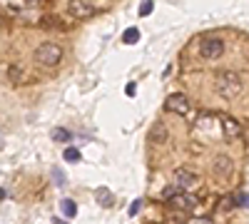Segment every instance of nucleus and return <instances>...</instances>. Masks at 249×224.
Returning a JSON list of instances; mask_svg holds the SVG:
<instances>
[{"label": "nucleus", "instance_id": "1", "mask_svg": "<svg viewBox=\"0 0 249 224\" xmlns=\"http://www.w3.org/2000/svg\"><path fill=\"white\" fill-rule=\"evenodd\" d=\"M217 92H219V97H224V100H232V97H237L239 92H242V77L237 75V72H222L219 77H217Z\"/></svg>", "mask_w": 249, "mask_h": 224}, {"label": "nucleus", "instance_id": "2", "mask_svg": "<svg viewBox=\"0 0 249 224\" xmlns=\"http://www.w3.org/2000/svg\"><path fill=\"white\" fill-rule=\"evenodd\" d=\"M62 60V48L57 43H43L35 50V63L43 68H55Z\"/></svg>", "mask_w": 249, "mask_h": 224}, {"label": "nucleus", "instance_id": "3", "mask_svg": "<svg viewBox=\"0 0 249 224\" xmlns=\"http://www.w3.org/2000/svg\"><path fill=\"white\" fill-rule=\"evenodd\" d=\"M199 52H202L204 60H217L224 52V43H222L219 37H204L202 43H199Z\"/></svg>", "mask_w": 249, "mask_h": 224}, {"label": "nucleus", "instance_id": "4", "mask_svg": "<svg viewBox=\"0 0 249 224\" xmlns=\"http://www.w3.org/2000/svg\"><path fill=\"white\" fill-rule=\"evenodd\" d=\"M164 110L175 112V115H190V100H187L184 95H179V92H175V95H170L167 100H164Z\"/></svg>", "mask_w": 249, "mask_h": 224}, {"label": "nucleus", "instance_id": "5", "mask_svg": "<svg viewBox=\"0 0 249 224\" xmlns=\"http://www.w3.org/2000/svg\"><path fill=\"white\" fill-rule=\"evenodd\" d=\"M95 5L90 3V0H70L68 3V13L72 15V17H90V15H95Z\"/></svg>", "mask_w": 249, "mask_h": 224}, {"label": "nucleus", "instance_id": "6", "mask_svg": "<svg viewBox=\"0 0 249 224\" xmlns=\"http://www.w3.org/2000/svg\"><path fill=\"white\" fill-rule=\"evenodd\" d=\"M175 185L182 190V192H190V190H195L197 187V177H195V172H190V170H175Z\"/></svg>", "mask_w": 249, "mask_h": 224}, {"label": "nucleus", "instance_id": "7", "mask_svg": "<svg viewBox=\"0 0 249 224\" xmlns=\"http://www.w3.org/2000/svg\"><path fill=\"white\" fill-rule=\"evenodd\" d=\"M230 172H232L230 157H227V155H217V157H214V174H217L219 179H224V177H230Z\"/></svg>", "mask_w": 249, "mask_h": 224}, {"label": "nucleus", "instance_id": "8", "mask_svg": "<svg viewBox=\"0 0 249 224\" xmlns=\"http://www.w3.org/2000/svg\"><path fill=\"white\" fill-rule=\"evenodd\" d=\"M172 207H177V209H195L197 207V199L190 192H182L179 197L172 199Z\"/></svg>", "mask_w": 249, "mask_h": 224}, {"label": "nucleus", "instance_id": "9", "mask_svg": "<svg viewBox=\"0 0 249 224\" xmlns=\"http://www.w3.org/2000/svg\"><path fill=\"white\" fill-rule=\"evenodd\" d=\"M222 130L227 137H239L242 135V127H239V122L232 120V117H222Z\"/></svg>", "mask_w": 249, "mask_h": 224}, {"label": "nucleus", "instance_id": "10", "mask_svg": "<svg viewBox=\"0 0 249 224\" xmlns=\"http://www.w3.org/2000/svg\"><path fill=\"white\" fill-rule=\"evenodd\" d=\"M95 199H97L100 207H112V205H115V197H112V192H110L107 187H100V190L95 192Z\"/></svg>", "mask_w": 249, "mask_h": 224}, {"label": "nucleus", "instance_id": "11", "mask_svg": "<svg viewBox=\"0 0 249 224\" xmlns=\"http://www.w3.org/2000/svg\"><path fill=\"white\" fill-rule=\"evenodd\" d=\"M150 139L155 142V145H162V142L167 139V130H164L162 122H155V125H152V130H150Z\"/></svg>", "mask_w": 249, "mask_h": 224}, {"label": "nucleus", "instance_id": "12", "mask_svg": "<svg viewBox=\"0 0 249 224\" xmlns=\"http://www.w3.org/2000/svg\"><path fill=\"white\" fill-rule=\"evenodd\" d=\"M60 212L65 214V217H75L77 214V205H75L72 199H62L60 202Z\"/></svg>", "mask_w": 249, "mask_h": 224}, {"label": "nucleus", "instance_id": "13", "mask_svg": "<svg viewBox=\"0 0 249 224\" xmlns=\"http://www.w3.org/2000/svg\"><path fill=\"white\" fill-rule=\"evenodd\" d=\"M137 40H140V30H137V28L124 30V35H122V43H124V45H135Z\"/></svg>", "mask_w": 249, "mask_h": 224}, {"label": "nucleus", "instance_id": "14", "mask_svg": "<svg viewBox=\"0 0 249 224\" xmlns=\"http://www.w3.org/2000/svg\"><path fill=\"white\" fill-rule=\"evenodd\" d=\"M50 135H53V139H55V142H68V139L72 137V135H70V132H68L65 127H55V130H53Z\"/></svg>", "mask_w": 249, "mask_h": 224}, {"label": "nucleus", "instance_id": "15", "mask_svg": "<svg viewBox=\"0 0 249 224\" xmlns=\"http://www.w3.org/2000/svg\"><path fill=\"white\" fill-rule=\"evenodd\" d=\"M62 157H65V162H70V165H77V162L82 159V157H80V150H75V147H68Z\"/></svg>", "mask_w": 249, "mask_h": 224}, {"label": "nucleus", "instance_id": "16", "mask_svg": "<svg viewBox=\"0 0 249 224\" xmlns=\"http://www.w3.org/2000/svg\"><path fill=\"white\" fill-rule=\"evenodd\" d=\"M152 10H155V3H152V0H142V5H140V15H142V17H147Z\"/></svg>", "mask_w": 249, "mask_h": 224}, {"label": "nucleus", "instance_id": "17", "mask_svg": "<svg viewBox=\"0 0 249 224\" xmlns=\"http://www.w3.org/2000/svg\"><path fill=\"white\" fill-rule=\"evenodd\" d=\"M182 194V190L177 187V185H172V187H167V190H164V199H167V202H172L175 197H179Z\"/></svg>", "mask_w": 249, "mask_h": 224}, {"label": "nucleus", "instance_id": "18", "mask_svg": "<svg viewBox=\"0 0 249 224\" xmlns=\"http://www.w3.org/2000/svg\"><path fill=\"white\" fill-rule=\"evenodd\" d=\"M53 182H55L57 187L65 185V174H62V170H60V167H53Z\"/></svg>", "mask_w": 249, "mask_h": 224}, {"label": "nucleus", "instance_id": "19", "mask_svg": "<svg viewBox=\"0 0 249 224\" xmlns=\"http://www.w3.org/2000/svg\"><path fill=\"white\" fill-rule=\"evenodd\" d=\"M234 202H237L239 207H249V194H247V192H242V194H237V197H234Z\"/></svg>", "mask_w": 249, "mask_h": 224}, {"label": "nucleus", "instance_id": "20", "mask_svg": "<svg viewBox=\"0 0 249 224\" xmlns=\"http://www.w3.org/2000/svg\"><path fill=\"white\" fill-rule=\"evenodd\" d=\"M187 224H212V219L210 217H195V219H190Z\"/></svg>", "mask_w": 249, "mask_h": 224}, {"label": "nucleus", "instance_id": "21", "mask_svg": "<svg viewBox=\"0 0 249 224\" xmlns=\"http://www.w3.org/2000/svg\"><path fill=\"white\" fill-rule=\"evenodd\" d=\"M140 207H142V199H135V202H132V207H130V217H135V214L140 212Z\"/></svg>", "mask_w": 249, "mask_h": 224}, {"label": "nucleus", "instance_id": "22", "mask_svg": "<svg viewBox=\"0 0 249 224\" xmlns=\"http://www.w3.org/2000/svg\"><path fill=\"white\" fill-rule=\"evenodd\" d=\"M124 92H127V95L132 97V95L137 92V85H135V83H127V87H124Z\"/></svg>", "mask_w": 249, "mask_h": 224}, {"label": "nucleus", "instance_id": "23", "mask_svg": "<svg viewBox=\"0 0 249 224\" xmlns=\"http://www.w3.org/2000/svg\"><path fill=\"white\" fill-rule=\"evenodd\" d=\"M53 224H68V222H62L60 217H53Z\"/></svg>", "mask_w": 249, "mask_h": 224}]
</instances>
